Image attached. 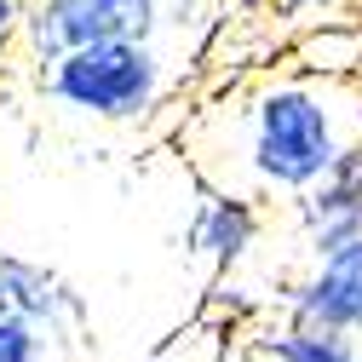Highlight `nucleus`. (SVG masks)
Listing matches in <instances>:
<instances>
[{"label": "nucleus", "mask_w": 362, "mask_h": 362, "mask_svg": "<svg viewBox=\"0 0 362 362\" xmlns=\"http://www.w3.org/2000/svg\"><path fill=\"white\" fill-rule=\"evenodd\" d=\"M293 218L305 230L310 259L351 242V236H362V139H351L334 156V167L293 196Z\"/></svg>", "instance_id": "obj_5"}, {"label": "nucleus", "mask_w": 362, "mask_h": 362, "mask_svg": "<svg viewBox=\"0 0 362 362\" xmlns=\"http://www.w3.org/2000/svg\"><path fill=\"white\" fill-rule=\"evenodd\" d=\"M40 93L58 110L127 127L156 115L167 93V58L156 52V40H98V47H75L52 64H40Z\"/></svg>", "instance_id": "obj_2"}, {"label": "nucleus", "mask_w": 362, "mask_h": 362, "mask_svg": "<svg viewBox=\"0 0 362 362\" xmlns=\"http://www.w3.org/2000/svg\"><path fill=\"white\" fill-rule=\"evenodd\" d=\"M0 362H52V339L23 316L0 310Z\"/></svg>", "instance_id": "obj_9"}, {"label": "nucleus", "mask_w": 362, "mask_h": 362, "mask_svg": "<svg viewBox=\"0 0 362 362\" xmlns=\"http://www.w3.org/2000/svg\"><path fill=\"white\" fill-rule=\"evenodd\" d=\"M259 242V207L242 190H207L196 218H190V247L213 276H230V270L253 253Z\"/></svg>", "instance_id": "obj_7"}, {"label": "nucleus", "mask_w": 362, "mask_h": 362, "mask_svg": "<svg viewBox=\"0 0 362 362\" xmlns=\"http://www.w3.org/2000/svg\"><path fill=\"white\" fill-rule=\"evenodd\" d=\"M0 310L35 322L47 339L75 334L81 316H86L81 293L58 276L47 259H29V253H0Z\"/></svg>", "instance_id": "obj_6"}, {"label": "nucleus", "mask_w": 362, "mask_h": 362, "mask_svg": "<svg viewBox=\"0 0 362 362\" xmlns=\"http://www.w3.org/2000/svg\"><path fill=\"white\" fill-rule=\"evenodd\" d=\"M18 12H23L18 0H0V52H6V47H12V35H18Z\"/></svg>", "instance_id": "obj_10"}, {"label": "nucleus", "mask_w": 362, "mask_h": 362, "mask_svg": "<svg viewBox=\"0 0 362 362\" xmlns=\"http://www.w3.org/2000/svg\"><path fill=\"white\" fill-rule=\"evenodd\" d=\"M150 362H190V356H185V345H178V351H167V356H150ZM202 362H218V356H213V351H207V356H202Z\"/></svg>", "instance_id": "obj_11"}, {"label": "nucleus", "mask_w": 362, "mask_h": 362, "mask_svg": "<svg viewBox=\"0 0 362 362\" xmlns=\"http://www.w3.org/2000/svg\"><path fill=\"white\" fill-rule=\"evenodd\" d=\"M264 362H362V339L339 334V328H316V322H293L288 328H270L259 339Z\"/></svg>", "instance_id": "obj_8"}, {"label": "nucleus", "mask_w": 362, "mask_h": 362, "mask_svg": "<svg viewBox=\"0 0 362 362\" xmlns=\"http://www.w3.org/2000/svg\"><path fill=\"white\" fill-rule=\"evenodd\" d=\"M356 93L351 86H316V81H270L247 98L242 115V161L259 190L299 196L316 185L334 156L362 139V115H345Z\"/></svg>", "instance_id": "obj_1"}, {"label": "nucleus", "mask_w": 362, "mask_h": 362, "mask_svg": "<svg viewBox=\"0 0 362 362\" xmlns=\"http://www.w3.org/2000/svg\"><path fill=\"white\" fill-rule=\"evenodd\" d=\"M161 23V0H29L18 12V40L35 64H52L98 40H156Z\"/></svg>", "instance_id": "obj_3"}, {"label": "nucleus", "mask_w": 362, "mask_h": 362, "mask_svg": "<svg viewBox=\"0 0 362 362\" xmlns=\"http://www.w3.org/2000/svg\"><path fill=\"white\" fill-rule=\"evenodd\" d=\"M288 316L316 328H339V334H362V236L310 259V270L288 288Z\"/></svg>", "instance_id": "obj_4"}]
</instances>
